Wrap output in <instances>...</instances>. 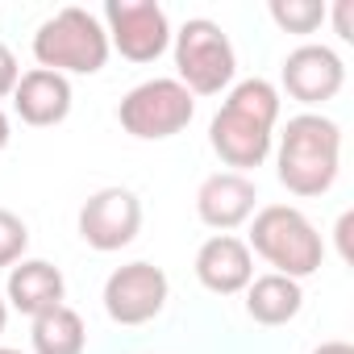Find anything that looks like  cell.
<instances>
[{
	"label": "cell",
	"instance_id": "obj_16",
	"mask_svg": "<svg viewBox=\"0 0 354 354\" xmlns=\"http://www.w3.org/2000/svg\"><path fill=\"white\" fill-rule=\"evenodd\" d=\"M30 346L34 354H84L88 346V329H84V317L67 304L34 317L30 325Z\"/></svg>",
	"mask_w": 354,
	"mask_h": 354
},
{
	"label": "cell",
	"instance_id": "obj_13",
	"mask_svg": "<svg viewBox=\"0 0 354 354\" xmlns=\"http://www.w3.org/2000/svg\"><path fill=\"white\" fill-rule=\"evenodd\" d=\"M13 109L34 129L67 121V113H71V84H67V75L46 71V67L26 71L17 80V88H13Z\"/></svg>",
	"mask_w": 354,
	"mask_h": 354
},
{
	"label": "cell",
	"instance_id": "obj_1",
	"mask_svg": "<svg viewBox=\"0 0 354 354\" xmlns=\"http://www.w3.org/2000/svg\"><path fill=\"white\" fill-rule=\"evenodd\" d=\"M275 121H279V92L267 80H242L230 88L225 104L217 109L213 125H209V146L217 150V158L225 167H234L238 175L246 167H263L271 154V138H275Z\"/></svg>",
	"mask_w": 354,
	"mask_h": 354
},
{
	"label": "cell",
	"instance_id": "obj_19",
	"mask_svg": "<svg viewBox=\"0 0 354 354\" xmlns=\"http://www.w3.org/2000/svg\"><path fill=\"white\" fill-rule=\"evenodd\" d=\"M17 80H21V71H17V59H13V50H9L5 42H0V96H13Z\"/></svg>",
	"mask_w": 354,
	"mask_h": 354
},
{
	"label": "cell",
	"instance_id": "obj_11",
	"mask_svg": "<svg viewBox=\"0 0 354 354\" xmlns=\"http://www.w3.org/2000/svg\"><path fill=\"white\" fill-rule=\"evenodd\" d=\"M254 201H259V188L250 175H238V171H217L196 188V217L217 230V234H230L238 225H246L254 217Z\"/></svg>",
	"mask_w": 354,
	"mask_h": 354
},
{
	"label": "cell",
	"instance_id": "obj_23",
	"mask_svg": "<svg viewBox=\"0 0 354 354\" xmlns=\"http://www.w3.org/2000/svg\"><path fill=\"white\" fill-rule=\"evenodd\" d=\"M9 138H13V129H9V117H5V109H0V150L9 146Z\"/></svg>",
	"mask_w": 354,
	"mask_h": 354
},
{
	"label": "cell",
	"instance_id": "obj_2",
	"mask_svg": "<svg viewBox=\"0 0 354 354\" xmlns=\"http://www.w3.org/2000/svg\"><path fill=\"white\" fill-rule=\"evenodd\" d=\"M342 129L321 113H300L283 125L275 150V175L292 196H325L337 180Z\"/></svg>",
	"mask_w": 354,
	"mask_h": 354
},
{
	"label": "cell",
	"instance_id": "obj_8",
	"mask_svg": "<svg viewBox=\"0 0 354 354\" xmlns=\"http://www.w3.org/2000/svg\"><path fill=\"white\" fill-rule=\"evenodd\" d=\"M167 275L154 263H125L104 279V313L117 325H146L167 304Z\"/></svg>",
	"mask_w": 354,
	"mask_h": 354
},
{
	"label": "cell",
	"instance_id": "obj_5",
	"mask_svg": "<svg viewBox=\"0 0 354 354\" xmlns=\"http://www.w3.org/2000/svg\"><path fill=\"white\" fill-rule=\"evenodd\" d=\"M171 38H175V71H180V84L192 96H217V92H225L234 84L238 55H234L230 34L217 21L192 17Z\"/></svg>",
	"mask_w": 354,
	"mask_h": 354
},
{
	"label": "cell",
	"instance_id": "obj_22",
	"mask_svg": "<svg viewBox=\"0 0 354 354\" xmlns=\"http://www.w3.org/2000/svg\"><path fill=\"white\" fill-rule=\"evenodd\" d=\"M313 354H354V346L350 342H321Z\"/></svg>",
	"mask_w": 354,
	"mask_h": 354
},
{
	"label": "cell",
	"instance_id": "obj_7",
	"mask_svg": "<svg viewBox=\"0 0 354 354\" xmlns=\"http://www.w3.org/2000/svg\"><path fill=\"white\" fill-rule=\"evenodd\" d=\"M109 50L129 63H154L171 46V21L154 0H109L104 5Z\"/></svg>",
	"mask_w": 354,
	"mask_h": 354
},
{
	"label": "cell",
	"instance_id": "obj_21",
	"mask_svg": "<svg viewBox=\"0 0 354 354\" xmlns=\"http://www.w3.org/2000/svg\"><path fill=\"white\" fill-rule=\"evenodd\" d=\"M350 225H354V213H342V221H337V246H342L346 263H350Z\"/></svg>",
	"mask_w": 354,
	"mask_h": 354
},
{
	"label": "cell",
	"instance_id": "obj_20",
	"mask_svg": "<svg viewBox=\"0 0 354 354\" xmlns=\"http://www.w3.org/2000/svg\"><path fill=\"white\" fill-rule=\"evenodd\" d=\"M350 13H354V5H350V0H337V5H333V26H337V38H342V42H354Z\"/></svg>",
	"mask_w": 354,
	"mask_h": 354
},
{
	"label": "cell",
	"instance_id": "obj_12",
	"mask_svg": "<svg viewBox=\"0 0 354 354\" xmlns=\"http://www.w3.org/2000/svg\"><path fill=\"white\" fill-rule=\"evenodd\" d=\"M196 279L217 296H238L254 279V254L234 234H213L196 250Z\"/></svg>",
	"mask_w": 354,
	"mask_h": 354
},
{
	"label": "cell",
	"instance_id": "obj_24",
	"mask_svg": "<svg viewBox=\"0 0 354 354\" xmlns=\"http://www.w3.org/2000/svg\"><path fill=\"white\" fill-rule=\"evenodd\" d=\"M5 321H9V304L0 300V333H5Z\"/></svg>",
	"mask_w": 354,
	"mask_h": 354
},
{
	"label": "cell",
	"instance_id": "obj_18",
	"mask_svg": "<svg viewBox=\"0 0 354 354\" xmlns=\"http://www.w3.org/2000/svg\"><path fill=\"white\" fill-rule=\"evenodd\" d=\"M26 246H30L26 221L9 209H0V267H17L26 259Z\"/></svg>",
	"mask_w": 354,
	"mask_h": 354
},
{
	"label": "cell",
	"instance_id": "obj_9",
	"mask_svg": "<svg viewBox=\"0 0 354 354\" xmlns=\"http://www.w3.org/2000/svg\"><path fill=\"white\" fill-rule=\"evenodd\" d=\"M138 230H142V201L129 188H100L80 209V238L100 254L129 246Z\"/></svg>",
	"mask_w": 354,
	"mask_h": 354
},
{
	"label": "cell",
	"instance_id": "obj_14",
	"mask_svg": "<svg viewBox=\"0 0 354 354\" xmlns=\"http://www.w3.org/2000/svg\"><path fill=\"white\" fill-rule=\"evenodd\" d=\"M5 292H9V304L34 321V317H42V313H50V308L63 304L67 279H63V271H59L55 263H46V259H21L17 267H9Z\"/></svg>",
	"mask_w": 354,
	"mask_h": 354
},
{
	"label": "cell",
	"instance_id": "obj_10",
	"mask_svg": "<svg viewBox=\"0 0 354 354\" xmlns=\"http://www.w3.org/2000/svg\"><path fill=\"white\" fill-rule=\"evenodd\" d=\"M346 84V63L329 46H296L283 59V92L300 104H325L342 92Z\"/></svg>",
	"mask_w": 354,
	"mask_h": 354
},
{
	"label": "cell",
	"instance_id": "obj_6",
	"mask_svg": "<svg viewBox=\"0 0 354 354\" xmlns=\"http://www.w3.org/2000/svg\"><path fill=\"white\" fill-rule=\"evenodd\" d=\"M192 117H196V96L180 80H146L133 92H125V100L117 104L121 129L142 142L175 138L192 125Z\"/></svg>",
	"mask_w": 354,
	"mask_h": 354
},
{
	"label": "cell",
	"instance_id": "obj_4",
	"mask_svg": "<svg viewBox=\"0 0 354 354\" xmlns=\"http://www.w3.org/2000/svg\"><path fill=\"white\" fill-rule=\"evenodd\" d=\"M34 59L59 75H96L109 63V34L88 9H59L34 34Z\"/></svg>",
	"mask_w": 354,
	"mask_h": 354
},
{
	"label": "cell",
	"instance_id": "obj_25",
	"mask_svg": "<svg viewBox=\"0 0 354 354\" xmlns=\"http://www.w3.org/2000/svg\"><path fill=\"white\" fill-rule=\"evenodd\" d=\"M0 354H21V350H13V346H0Z\"/></svg>",
	"mask_w": 354,
	"mask_h": 354
},
{
	"label": "cell",
	"instance_id": "obj_3",
	"mask_svg": "<svg viewBox=\"0 0 354 354\" xmlns=\"http://www.w3.org/2000/svg\"><path fill=\"white\" fill-rule=\"evenodd\" d=\"M259 259H267L275 267V275H288V279H308L317 275L321 259H325V246H321V234L313 230V221L292 209V205H267L254 213V225H250V242H246Z\"/></svg>",
	"mask_w": 354,
	"mask_h": 354
},
{
	"label": "cell",
	"instance_id": "obj_17",
	"mask_svg": "<svg viewBox=\"0 0 354 354\" xmlns=\"http://www.w3.org/2000/svg\"><path fill=\"white\" fill-rule=\"evenodd\" d=\"M325 17H329V9L321 0H271V21L288 34H313V30H321Z\"/></svg>",
	"mask_w": 354,
	"mask_h": 354
},
{
	"label": "cell",
	"instance_id": "obj_15",
	"mask_svg": "<svg viewBox=\"0 0 354 354\" xmlns=\"http://www.w3.org/2000/svg\"><path fill=\"white\" fill-rule=\"evenodd\" d=\"M300 308H304V292L288 275L271 271V275H259L246 283V313L259 325H288Z\"/></svg>",
	"mask_w": 354,
	"mask_h": 354
}]
</instances>
